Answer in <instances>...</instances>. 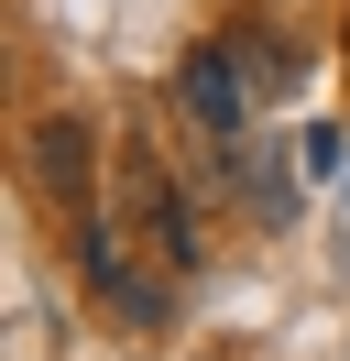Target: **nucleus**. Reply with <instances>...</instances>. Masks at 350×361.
I'll return each mask as SVG.
<instances>
[{"mask_svg": "<svg viewBox=\"0 0 350 361\" xmlns=\"http://www.w3.org/2000/svg\"><path fill=\"white\" fill-rule=\"evenodd\" d=\"M88 154H99V142H88V121H77V110L33 121V186H44L55 208H99V197H88Z\"/></svg>", "mask_w": 350, "mask_h": 361, "instance_id": "obj_2", "label": "nucleus"}, {"mask_svg": "<svg viewBox=\"0 0 350 361\" xmlns=\"http://www.w3.org/2000/svg\"><path fill=\"white\" fill-rule=\"evenodd\" d=\"M175 88H186V110L208 121L219 142L241 132V99H252V88H241V55H230V44H197L186 66H175Z\"/></svg>", "mask_w": 350, "mask_h": 361, "instance_id": "obj_3", "label": "nucleus"}, {"mask_svg": "<svg viewBox=\"0 0 350 361\" xmlns=\"http://www.w3.org/2000/svg\"><path fill=\"white\" fill-rule=\"evenodd\" d=\"M230 176H241V197H252V219H262V230L296 219V186H284V164H274V154H241Z\"/></svg>", "mask_w": 350, "mask_h": 361, "instance_id": "obj_5", "label": "nucleus"}, {"mask_svg": "<svg viewBox=\"0 0 350 361\" xmlns=\"http://www.w3.org/2000/svg\"><path fill=\"white\" fill-rule=\"evenodd\" d=\"M121 176H131V219H143L153 263H164V274H197V219H186V186H175L153 154H131Z\"/></svg>", "mask_w": 350, "mask_h": 361, "instance_id": "obj_1", "label": "nucleus"}, {"mask_svg": "<svg viewBox=\"0 0 350 361\" xmlns=\"http://www.w3.org/2000/svg\"><path fill=\"white\" fill-rule=\"evenodd\" d=\"M230 55H241V88H252V99L296 88V44H284V33H230Z\"/></svg>", "mask_w": 350, "mask_h": 361, "instance_id": "obj_4", "label": "nucleus"}]
</instances>
